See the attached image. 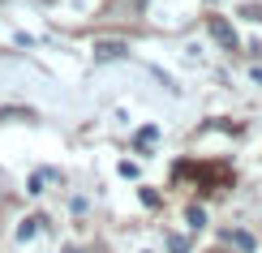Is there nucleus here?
Returning a JSON list of instances; mask_svg holds the SVG:
<instances>
[{"instance_id": "5", "label": "nucleus", "mask_w": 262, "mask_h": 253, "mask_svg": "<svg viewBox=\"0 0 262 253\" xmlns=\"http://www.w3.org/2000/svg\"><path fill=\"white\" fill-rule=\"evenodd\" d=\"M241 17H254V21H262V5H241Z\"/></svg>"}, {"instance_id": "1", "label": "nucleus", "mask_w": 262, "mask_h": 253, "mask_svg": "<svg viewBox=\"0 0 262 253\" xmlns=\"http://www.w3.org/2000/svg\"><path fill=\"white\" fill-rule=\"evenodd\" d=\"M206 30H211V39L220 43L224 52H241V39H236V30H232V21H228V17H220V13L206 17Z\"/></svg>"}, {"instance_id": "3", "label": "nucleus", "mask_w": 262, "mask_h": 253, "mask_svg": "<svg viewBox=\"0 0 262 253\" xmlns=\"http://www.w3.org/2000/svg\"><path fill=\"white\" fill-rule=\"evenodd\" d=\"M224 240H232V245H241L245 253L254 249V236H249V232H224Z\"/></svg>"}, {"instance_id": "8", "label": "nucleus", "mask_w": 262, "mask_h": 253, "mask_svg": "<svg viewBox=\"0 0 262 253\" xmlns=\"http://www.w3.org/2000/svg\"><path fill=\"white\" fill-rule=\"evenodd\" d=\"M189 227H202V206H189Z\"/></svg>"}, {"instance_id": "2", "label": "nucleus", "mask_w": 262, "mask_h": 253, "mask_svg": "<svg viewBox=\"0 0 262 253\" xmlns=\"http://www.w3.org/2000/svg\"><path fill=\"white\" fill-rule=\"evenodd\" d=\"M95 56H99V60H121L125 56V43L121 39H103V43H95Z\"/></svg>"}, {"instance_id": "6", "label": "nucleus", "mask_w": 262, "mask_h": 253, "mask_svg": "<svg viewBox=\"0 0 262 253\" xmlns=\"http://www.w3.org/2000/svg\"><path fill=\"white\" fill-rule=\"evenodd\" d=\"M155 137H159V129H142V133H138V146H150Z\"/></svg>"}, {"instance_id": "4", "label": "nucleus", "mask_w": 262, "mask_h": 253, "mask_svg": "<svg viewBox=\"0 0 262 253\" xmlns=\"http://www.w3.org/2000/svg\"><path fill=\"white\" fill-rule=\"evenodd\" d=\"M39 223H43V219H26V223L17 227V240H30V236L39 232Z\"/></svg>"}, {"instance_id": "7", "label": "nucleus", "mask_w": 262, "mask_h": 253, "mask_svg": "<svg viewBox=\"0 0 262 253\" xmlns=\"http://www.w3.org/2000/svg\"><path fill=\"white\" fill-rule=\"evenodd\" d=\"M168 249H172V253H189V240H181V236H172V240H168Z\"/></svg>"}]
</instances>
